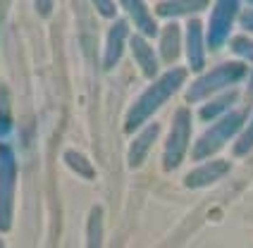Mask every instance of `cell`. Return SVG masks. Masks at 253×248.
Listing matches in <instances>:
<instances>
[{"mask_svg": "<svg viewBox=\"0 0 253 248\" xmlns=\"http://www.w3.org/2000/svg\"><path fill=\"white\" fill-rule=\"evenodd\" d=\"M12 181L14 165L12 153L7 148H0V229L10 227V206H12Z\"/></svg>", "mask_w": 253, "mask_h": 248, "instance_id": "cell-1", "label": "cell"}]
</instances>
